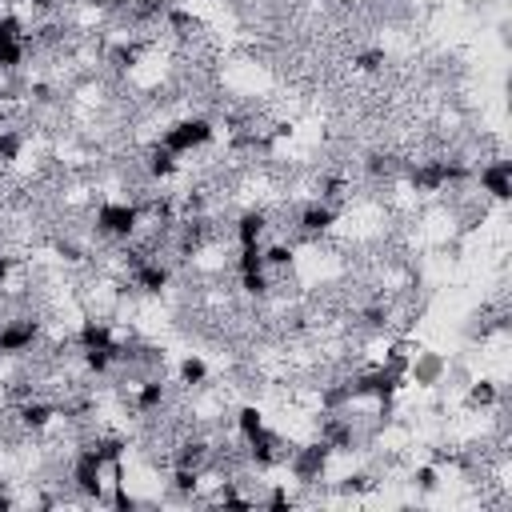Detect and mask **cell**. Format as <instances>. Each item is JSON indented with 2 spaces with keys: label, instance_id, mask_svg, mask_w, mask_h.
I'll use <instances>...</instances> for the list:
<instances>
[{
  "label": "cell",
  "instance_id": "cell-5",
  "mask_svg": "<svg viewBox=\"0 0 512 512\" xmlns=\"http://www.w3.org/2000/svg\"><path fill=\"white\" fill-rule=\"evenodd\" d=\"M472 188L480 192V200H484V204L504 208V204H508V196H512V160H508L504 152L476 160V168H472Z\"/></svg>",
  "mask_w": 512,
  "mask_h": 512
},
{
  "label": "cell",
  "instance_id": "cell-2",
  "mask_svg": "<svg viewBox=\"0 0 512 512\" xmlns=\"http://www.w3.org/2000/svg\"><path fill=\"white\" fill-rule=\"evenodd\" d=\"M140 224H144V212H140V200L132 196H104L92 208V232L104 244H124L140 236Z\"/></svg>",
  "mask_w": 512,
  "mask_h": 512
},
{
  "label": "cell",
  "instance_id": "cell-3",
  "mask_svg": "<svg viewBox=\"0 0 512 512\" xmlns=\"http://www.w3.org/2000/svg\"><path fill=\"white\" fill-rule=\"evenodd\" d=\"M332 448L312 432L308 440H292L284 464H280V476H288V484L296 488H316L320 480H328V468H332Z\"/></svg>",
  "mask_w": 512,
  "mask_h": 512
},
{
  "label": "cell",
  "instance_id": "cell-8",
  "mask_svg": "<svg viewBox=\"0 0 512 512\" xmlns=\"http://www.w3.org/2000/svg\"><path fill=\"white\" fill-rule=\"evenodd\" d=\"M180 172H184V160H180L176 152H168L160 140H152V144L140 152V176H144L152 188H164V184H172Z\"/></svg>",
  "mask_w": 512,
  "mask_h": 512
},
{
  "label": "cell",
  "instance_id": "cell-1",
  "mask_svg": "<svg viewBox=\"0 0 512 512\" xmlns=\"http://www.w3.org/2000/svg\"><path fill=\"white\" fill-rule=\"evenodd\" d=\"M216 136H220V128H216V120H212L208 112H184V116H172V120L160 128L156 140H160L168 152H176L180 160H188V156L212 148Z\"/></svg>",
  "mask_w": 512,
  "mask_h": 512
},
{
  "label": "cell",
  "instance_id": "cell-12",
  "mask_svg": "<svg viewBox=\"0 0 512 512\" xmlns=\"http://www.w3.org/2000/svg\"><path fill=\"white\" fill-rule=\"evenodd\" d=\"M208 380H212V368H208V360L200 352H184L176 360V384L184 392H200V388H208Z\"/></svg>",
  "mask_w": 512,
  "mask_h": 512
},
{
  "label": "cell",
  "instance_id": "cell-16",
  "mask_svg": "<svg viewBox=\"0 0 512 512\" xmlns=\"http://www.w3.org/2000/svg\"><path fill=\"white\" fill-rule=\"evenodd\" d=\"M380 480L368 472V468H356V472H344L340 480H336V492L340 496H364V492H372Z\"/></svg>",
  "mask_w": 512,
  "mask_h": 512
},
{
  "label": "cell",
  "instance_id": "cell-13",
  "mask_svg": "<svg viewBox=\"0 0 512 512\" xmlns=\"http://www.w3.org/2000/svg\"><path fill=\"white\" fill-rule=\"evenodd\" d=\"M348 68H352V76H384V68H388V52H384V44H360V48H352V56H348Z\"/></svg>",
  "mask_w": 512,
  "mask_h": 512
},
{
  "label": "cell",
  "instance_id": "cell-6",
  "mask_svg": "<svg viewBox=\"0 0 512 512\" xmlns=\"http://www.w3.org/2000/svg\"><path fill=\"white\" fill-rule=\"evenodd\" d=\"M272 228H276V216H272L268 204H244V208L232 216L228 236H232L236 248H244V244H264V240L272 236Z\"/></svg>",
  "mask_w": 512,
  "mask_h": 512
},
{
  "label": "cell",
  "instance_id": "cell-11",
  "mask_svg": "<svg viewBox=\"0 0 512 512\" xmlns=\"http://www.w3.org/2000/svg\"><path fill=\"white\" fill-rule=\"evenodd\" d=\"M236 292L252 304H264L276 296V276L268 268H248V272H236Z\"/></svg>",
  "mask_w": 512,
  "mask_h": 512
},
{
  "label": "cell",
  "instance_id": "cell-9",
  "mask_svg": "<svg viewBox=\"0 0 512 512\" xmlns=\"http://www.w3.org/2000/svg\"><path fill=\"white\" fill-rule=\"evenodd\" d=\"M172 280H176V264H172L168 256H148V260L128 276L132 292H140V296H164V292L172 288Z\"/></svg>",
  "mask_w": 512,
  "mask_h": 512
},
{
  "label": "cell",
  "instance_id": "cell-14",
  "mask_svg": "<svg viewBox=\"0 0 512 512\" xmlns=\"http://www.w3.org/2000/svg\"><path fill=\"white\" fill-rule=\"evenodd\" d=\"M268 428V420H264V408L260 404H240L236 412H232V440H252V436H260Z\"/></svg>",
  "mask_w": 512,
  "mask_h": 512
},
{
  "label": "cell",
  "instance_id": "cell-15",
  "mask_svg": "<svg viewBox=\"0 0 512 512\" xmlns=\"http://www.w3.org/2000/svg\"><path fill=\"white\" fill-rule=\"evenodd\" d=\"M440 480H444V472H440L432 460H420V464L408 468V484H412L416 496H432V492L440 488Z\"/></svg>",
  "mask_w": 512,
  "mask_h": 512
},
{
  "label": "cell",
  "instance_id": "cell-4",
  "mask_svg": "<svg viewBox=\"0 0 512 512\" xmlns=\"http://www.w3.org/2000/svg\"><path fill=\"white\" fill-rule=\"evenodd\" d=\"M48 336V320L32 308H20L0 320V360H20L32 348H40Z\"/></svg>",
  "mask_w": 512,
  "mask_h": 512
},
{
  "label": "cell",
  "instance_id": "cell-17",
  "mask_svg": "<svg viewBox=\"0 0 512 512\" xmlns=\"http://www.w3.org/2000/svg\"><path fill=\"white\" fill-rule=\"evenodd\" d=\"M16 276H20V256L8 252V248H0V292H8L12 284H20Z\"/></svg>",
  "mask_w": 512,
  "mask_h": 512
},
{
  "label": "cell",
  "instance_id": "cell-10",
  "mask_svg": "<svg viewBox=\"0 0 512 512\" xmlns=\"http://www.w3.org/2000/svg\"><path fill=\"white\" fill-rule=\"evenodd\" d=\"M500 404H504V384L496 376H468V384H464V408L472 416L496 412Z\"/></svg>",
  "mask_w": 512,
  "mask_h": 512
},
{
  "label": "cell",
  "instance_id": "cell-7",
  "mask_svg": "<svg viewBox=\"0 0 512 512\" xmlns=\"http://www.w3.org/2000/svg\"><path fill=\"white\" fill-rule=\"evenodd\" d=\"M444 380H448V356L436 352V348H416L412 360H408V368H404V384H412L420 392H432Z\"/></svg>",
  "mask_w": 512,
  "mask_h": 512
}]
</instances>
